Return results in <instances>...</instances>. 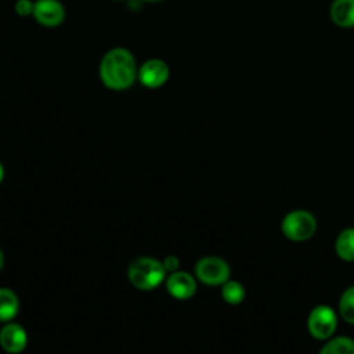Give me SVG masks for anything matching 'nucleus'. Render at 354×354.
Here are the masks:
<instances>
[{"label": "nucleus", "mask_w": 354, "mask_h": 354, "mask_svg": "<svg viewBox=\"0 0 354 354\" xmlns=\"http://www.w3.org/2000/svg\"><path fill=\"white\" fill-rule=\"evenodd\" d=\"M102 84L115 91H122L133 86L138 68L136 58L127 48L115 47L104 54L98 68Z\"/></svg>", "instance_id": "nucleus-1"}, {"label": "nucleus", "mask_w": 354, "mask_h": 354, "mask_svg": "<svg viewBox=\"0 0 354 354\" xmlns=\"http://www.w3.org/2000/svg\"><path fill=\"white\" fill-rule=\"evenodd\" d=\"M127 275L136 288L141 290H151L163 282L166 270L163 263L153 257H138L129 266Z\"/></svg>", "instance_id": "nucleus-2"}, {"label": "nucleus", "mask_w": 354, "mask_h": 354, "mask_svg": "<svg viewBox=\"0 0 354 354\" xmlns=\"http://www.w3.org/2000/svg\"><path fill=\"white\" fill-rule=\"evenodd\" d=\"M281 228L288 239L303 242L314 235L317 230V220L307 210H293L283 217Z\"/></svg>", "instance_id": "nucleus-3"}, {"label": "nucleus", "mask_w": 354, "mask_h": 354, "mask_svg": "<svg viewBox=\"0 0 354 354\" xmlns=\"http://www.w3.org/2000/svg\"><path fill=\"white\" fill-rule=\"evenodd\" d=\"M195 275L205 285H223L230 279V266L221 257L207 256L196 263Z\"/></svg>", "instance_id": "nucleus-4"}, {"label": "nucleus", "mask_w": 354, "mask_h": 354, "mask_svg": "<svg viewBox=\"0 0 354 354\" xmlns=\"http://www.w3.org/2000/svg\"><path fill=\"white\" fill-rule=\"evenodd\" d=\"M337 326V318L335 311L325 306L319 304L311 310L307 319V328L313 337L318 340L329 339Z\"/></svg>", "instance_id": "nucleus-5"}, {"label": "nucleus", "mask_w": 354, "mask_h": 354, "mask_svg": "<svg viewBox=\"0 0 354 354\" xmlns=\"http://www.w3.org/2000/svg\"><path fill=\"white\" fill-rule=\"evenodd\" d=\"M170 75L169 65L160 58H151L145 61L140 68L137 77L140 83L147 88H158L163 86Z\"/></svg>", "instance_id": "nucleus-6"}, {"label": "nucleus", "mask_w": 354, "mask_h": 354, "mask_svg": "<svg viewBox=\"0 0 354 354\" xmlns=\"http://www.w3.org/2000/svg\"><path fill=\"white\" fill-rule=\"evenodd\" d=\"M32 15L40 25L54 28L62 24L65 8L59 0H36Z\"/></svg>", "instance_id": "nucleus-7"}, {"label": "nucleus", "mask_w": 354, "mask_h": 354, "mask_svg": "<svg viewBox=\"0 0 354 354\" xmlns=\"http://www.w3.org/2000/svg\"><path fill=\"white\" fill-rule=\"evenodd\" d=\"M166 288L173 297L187 300L195 295L196 282L191 274L185 271H174L167 278Z\"/></svg>", "instance_id": "nucleus-8"}, {"label": "nucleus", "mask_w": 354, "mask_h": 354, "mask_svg": "<svg viewBox=\"0 0 354 354\" xmlns=\"http://www.w3.org/2000/svg\"><path fill=\"white\" fill-rule=\"evenodd\" d=\"M0 344L4 351L17 354L25 350L28 344V335L18 324H7L0 330Z\"/></svg>", "instance_id": "nucleus-9"}, {"label": "nucleus", "mask_w": 354, "mask_h": 354, "mask_svg": "<svg viewBox=\"0 0 354 354\" xmlns=\"http://www.w3.org/2000/svg\"><path fill=\"white\" fill-rule=\"evenodd\" d=\"M330 18L337 26H354V0H333L330 6Z\"/></svg>", "instance_id": "nucleus-10"}, {"label": "nucleus", "mask_w": 354, "mask_h": 354, "mask_svg": "<svg viewBox=\"0 0 354 354\" xmlns=\"http://www.w3.org/2000/svg\"><path fill=\"white\" fill-rule=\"evenodd\" d=\"M19 310V300L14 290L0 288V322L11 321Z\"/></svg>", "instance_id": "nucleus-11"}, {"label": "nucleus", "mask_w": 354, "mask_h": 354, "mask_svg": "<svg viewBox=\"0 0 354 354\" xmlns=\"http://www.w3.org/2000/svg\"><path fill=\"white\" fill-rule=\"evenodd\" d=\"M335 249L343 261H354V227L346 228L337 235Z\"/></svg>", "instance_id": "nucleus-12"}, {"label": "nucleus", "mask_w": 354, "mask_h": 354, "mask_svg": "<svg viewBox=\"0 0 354 354\" xmlns=\"http://www.w3.org/2000/svg\"><path fill=\"white\" fill-rule=\"evenodd\" d=\"M319 354H354V340L347 336L333 337L321 348Z\"/></svg>", "instance_id": "nucleus-13"}, {"label": "nucleus", "mask_w": 354, "mask_h": 354, "mask_svg": "<svg viewBox=\"0 0 354 354\" xmlns=\"http://www.w3.org/2000/svg\"><path fill=\"white\" fill-rule=\"evenodd\" d=\"M221 296L228 304H239L245 299V288L238 281L228 279L221 285Z\"/></svg>", "instance_id": "nucleus-14"}, {"label": "nucleus", "mask_w": 354, "mask_h": 354, "mask_svg": "<svg viewBox=\"0 0 354 354\" xmlns=\"http://www.w3.org/2000/svg\"><path fill=\"white\" fill-rule=\"evenodd\" d=\"M339 313L346 322L354 324V286L347 288L342 293L339 300Z\"/></svg>", "instance_id": "nucleus-15"}, {"label": "nucleus", "mask_w": 354, "mask_h": 354, "mask_svg": "<svg viewBox=\"0 0 354 354\" xmlns=\"http://www.w3.org/2000/svg\"><path fill=\"white\" fill-rule=\"evenodd\" d=\"M33 7H35V3L30 0H17L14 10L18 15L28 17V15L33 14Z\"/></svg>", "instance_id": "nucleus-16"}, {"label": "nucleus", "mask_w": 354, "mask_h": 354, "mask_svg": "<svg viewBox=\"0 0 354 354\" xmlns=\"http://www.w3.org/2000/svg\"><path fill=\"white\" fill-rule=\"evenodd\" d=\"M162 263H163V267H165L166 272H167V271H169V272H174V271L178 270V266H180L178 259H177L176 256H167Z\"/></svg>", "instance_id": "nucleus-17"}, {"label": "nucleus", "mask_w": 354, "mask_h": 354, "mask_svg": "<svg viewBox=\"0 0 354 354\" xmlns=\"http://www.w3.org/2000/svg\"><path fill=\"white\" fill-rule=\"evenodd\" d=\"M3 178H4V169H3V165L0 163V183L3 181Z\"/></svg>", "instance_id": "nucleus-18"}, {"label": "nucleus", "mask_w": 354, "mask_h": 354, "mask_svg": "<svg viewBox=\"0 0 354 354\" xmlns=\"http://www.w3.org/2000/svg\"><path fill=\"white\" fill-rule=\"evenodd\" d=\"M3 263H4V257H3V252H1V249H0V268L3 267Z\"/></svg>", "instance_id": "nucleus-19"}, {"label": "nucleus", "mask_w": 354, "mask_h": 354, "mask_svg": "<svg viewBox=\"0 0 354 354\" xmlns=\"http://www.w3.org/2000/svg\"><path fill=\"white\" fill-rule=\"evenodd\" d=\"M144 1H151V3H158V1H162V0H144Z\"/></svg>", "instance_id": "nucleus-20"}]
</instances>
